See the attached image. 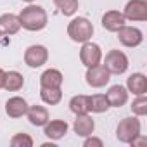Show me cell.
<instances>
[{
    "mask_svg": "<svg viewBox=\"0 0 147 147\" xmlns=\"http://www.w3.org/2000/svg\"><path fill=\"white\" fill-rule=\"evenodd\" d=\"M106 97H107V102L111 107H121L128 102V90L121 85H113L107 90Z\"/></svg>",
    "mask_w": 147,
    "mask_h": 147,
    "instance_id": "obj_14",
    "label": "cell"
},
{
    "mask_svg": "<svg viewBox=\"0 0 147 147\" xmlns=\"http://www.w3.org/2000/svg\"><path fill=\"white\" fill-rule=\"evenodd\" d=\"M125 23H126V19H125L123 12H119V11H107L102 16V26H104V30H107L111 33H116L119 28L125 26Z\"/></svg>",
    "mask_w": 147,
    "mask_h": 147,
    "instance_id": "obj_11",
    "label": "cell"
},
{
    "mask_svg": "<svg viewBox=\"0 0 147 147\" xmlns=\"http://www.w3.org/2000/svg\"><path fill=\"white\" fill-rule=\"evenodd\" d=\"M131 111L137 116H145L147 114V97L145 95H137V99L131 102Z\"/></svg>",
    "mask_w": 147,
    "mask_h": 147,
    "instance_id": "obj_24",
    "label": "cell"
},
{
    "mask_svg": "<svg viewBox=\"0 0 147 147\" xmlns=\"http://www.w3.org/2000/svg\"><path fill=\"white\" fill-rule=\"evenodd\" d=\"M109 102H107V97L104 94H95V95H90L88 97V113H106L109 109Z\"/></svg>",
    "mask_w": 147,
    "mask_h": 147,
    "instance_id": "obj_20",
    "label": "cell"
},
{
    "mask_svg": "<svg viewBox=\"0 0 147 147\" xmlns=\"http://www.w3.org/2000/svg\"><path fill=\"white\" fill-rule=\"evenodd\" d=\"M4 82H5V71L0 67V88H4Z\"/></svg>",
    "mask_w": 147,
    "mask_h": 147,
    "instance_id": "obj_27",
    "label": "cell"
},
{
    "mask_svg": "<svg viewBox=\"0 0 147 147\" xmlns=\"http://www.w3.org/2000/svg\"><path fill=\"white\" fill-rule=\"evenodd\" d=\"M83 145L85 147H102L104 145V142L100 140V138H95V137H92V135H88L87 138H85V142H83Z\"/></svg>",
    "mask_w": 147,
    "mask_h": 147,
    "instance_id": "obj_26",
    "label": "cell"
},
{
    "mask_svg": "<svg viewBox=\"0 0 147 147\" xmlns=\"http://www.w3.org/2000/svg\"><path fill=\"white\" fill-rule=\"evenodd\" d=\"M19 30H21V23L16 14L7 12L0 16V33L2 35H16Z\"/></svg>",
    "mask_w": 147,
    "mask_h": 147,
    "instance_id": "obj_17",
    "label": "cell"
},
{
    "mask_svg": "<svg viewBox=\"0 0 147 147\" xmlns=\"http://www.w3.org/2000/svg\"><path fill=\"white\" fill-rule=\"evenodd\" d=\"M104 66L111 75H123L128 69V57L121 50H109L104 59Z\"/></svg>",
    "mask_w": 147,
    "mask_h": 147,
    "instance_id": "obj_4",
    "label": "cell"
},
{
    "mask_svg": "<svg viewBox=\"0 0 147 147\" xmlns=\"http://www.w3.org/2000/svg\"><path fill=\"white\" fill-rule=\"evenodd\" d=\"M62 82H64V76L57 69H47L40 76V87L42 88H61Z\"/></svg>",
    "mask_w": 147,
    "mask_h": 147,
    "instance_id": "obj_15",
    "label": "cell"
},
{
    "mask_svg": "<svg viewBox=\"0 0 147 147\" xmlns=\"http://www.w3.org/2000/svg\"><path fill=\"white\" fill-rule=\"evenodd\" d=\"M0 36H2V33H0Z\"/></svg>",
    "mask_w": 147,
    "mask_h": 147,
    "instance_id": "obj_29",
    "label": "cell"
},
{
    "mask_svg": "<svg viewBox=\"0 0 147 147\" xmlns=\"http://www.w3.org/2000/svg\"><path fill=\"white\" fill-rule=\"evenodd\" d=\"M69 109L75 114H87L88 113V95H75L69 100Z\"/></svg>",
    "mask_w": 147,
    "mask_h": 147,
    "instance_id": "obj_21",
    "label": "cell"
},
{
    "mask_svg": "<svg viewBox=\"0 0 147 147\" xmlns=\"http://www.w3.org/2000/svg\"><path fill=\"white\" fill-rule=\"evenodd\" d=\"M80 61L87 67L100 64V61H102V50H100V47L97 43H92L90 40L85 42L82 45V50H80Z\"/></svg>",
    "mask_w": 147,
    "mask_h": 147,
    "instance_id": "obj_6",
    "label": "cell"
},
{
    "mask_svg": "<svg viewBox=\"0 0 147 147\" xmlns=\"http://www.w3.org/2000/svg\"><path fill=\"white\" fill-rule=\"evenodd\" d=\"M12 147H33V138L28 133H16L11 138Z\"/></svg>",
    "mask_w": 147,
    "mask_h": 147,
    "instance_id": "obj_25",
    "label": "cell"
},
{
    "mask_svg": "<svg viewBox=\"0 0 147 147\" xmlns=\"http://www.w3.org/2000/svg\"><path fill=\"white\" fill-rule=\"evenodd\" d=\"M67 123L62 121V119H49L45 125H43V133L45 137H49L50 140H59L62 138L66 133H67Z\"/></svg>",
    "mask_w": 147,
    "mask_h": 147,
    "instance_id": "obj_10",
    "label": "cell"
},
{
    "mask_svg": "<svg viewBox=\"0 0 147 147\" xmlns=\"http://www.w3.org/2000/svg\"><path fill=\"white\" fill-rule=\"evenodd\" d=\"M23 85H24V78H23L21 73H18V71H9V73H5L4 88H5L7 92H18V90L23 88Z\"/></svg>",
    "mask_w": 147,
    "mask_h": 147,
    "instance_id": "obj_19",
    "label": "cell"
},
{
    "mask_svg": "<svg viewBox=\"0 0 147 147\" xmlns=\"http://www.w3.org/2000/svg\"><path fill=\"white\" fill-rule=\"evenodd\" d=\"M85 78H87V83H88L90 87H94V88H102V87H106V85L109 83L111 73L106 69L104 64H95V66L87 67Z\"/></svg>",
    "mask_w": 147,
    "mask_h": 147,
    "instance_id": "obj_5",
    "label": "cell"
},
{
    "mask_svg": "<svg viewBox=\"0 0 147 147\" xmlns=\"http://www.w3.org/2000/svg\"><path fill=\"white\" fill-rule=\"evenodd\" d=\"M54 4L64 16H75L78 11V0H54Z\"/></svg>",
    "mask_w": 147,
    "mask_h": 147,
    "instance_id": "obj_23",
    "label": "cell"
},
{
    "mask_svg": "<svg viewBox=\"0 0 147 147\" xmlns=\"http://www.w3.org/2000/svg\"><path fill=\"white\" fill-rule=\"evenodd\" d=\"M40 97L45 104L49 106H55L61 102L62 99V90L61 88H42L40 90Z\"/></svg>",
    "mask_w": 147,
    "mask_h": 147,
    "instance_id": "obj_22",
    "label": "cell"
},
{
    "mask_svg": "<svg viewBox=\"0 0 147 147\" xmlns=\"http://www.w3.org/2000/svg\"><path fill=\"white\" fill-rule=\"evenodd\" d=\"M140 119L131 116V118H125L119 121L118 128H116V138L123 144H131L133 140H137L140 137Z\"/></svg>",
    "mask_w": 147,
    "mask_h": 147,
    "instance_id": "obj_3",
    "label": "cell"
},
{
    "mask_svg": "<svg viewBox=\"0 0 147 147\" xmlns=\"http://www.w3.org/2000/svg\"><path fill=\"white\" fill-rule=\"evenodd\" d=\"M23 2H28V4H31V2H35V0H23Z\"/></svg>",
    "mask_w": 147,
    "mask_h": 147,
    "instance_id": "obj_28",
    "label": "cell"
},
{
    "mask_svg": "<svg viewBox=\"0 0 147 147\" xmlns=\"http://www.w3.org/2000/svg\"><path fill=\"white\" fill-rule=\"evenodd\" d=\"M73 128H75V133L78 137H88L95 130V121L92 119V116H88V113L87 114H76Z\"/></svg>",
    "mask_w": 147,
    "mask_h": 147,
    "instance_id": "obj_12",
    "label": "cell"
},
{
    "mask_svg": "<svg viewBox=\"0 0 147 147\" xmlns=\"http://www.w3.org/2000/svg\"><path fill=\"white\" fill-rule=\"evenodd\" d=\"M49 59V50L43 45H31L24 52V62L30 67H40L47 62Z\"/></svg>",
    "mask_w": 147,
    "mask_h": 147,
    "instance_id": "obj_7",
    "label": "cell"
},
{
    "mask_svg": "<svg viewBox=\"0 0 147 147\" xmlns=\"http://www.w3.org/2000/svg\"><path fill=\"white\" fill-rule=\"evenodd\" d=\"M126 90L133 95H145L147 94V78L142 73H133L126 80Z\"/></svg>",
    "mask_w": 147,
    "mask_h": 147,
    "instance_id": "obj_13",
    "label": "cell"
},
{
    "mask_svg": "<svg viewBox=\"0 0 147 147\" xmlns=\"http://www.w3.org/2000/svg\"><path fill=\"white\" fill-rule=\"evenodd\" d=\"M26 111H28V102L23 97H11L5 102V113H7L9 118L26 116Z\"/></svg>",
    "mask_w": 147,
    "mask_h": 147,
    "instance_id": "obj_16",
    "label": "cell"
},
{
    "mask_svg": "<svg viewBox=\"0 0 147 147\" xmlns=\"http://www.w3.org/2000/svg\"><path fill=\"white\" fill-rule=\"evenodd\" d=\"M128 21H147V2L145 0H130L123 12Z\"/></svg>",
    "mask_w": 147,
    "mask_h": 147,
    "instance_id": "obj_8",
    "label": "cell"
},
{
    "mask_svg": "<svg viewBox=\"0 0 147 147\" xmlns=\"http://www.w3.org/2000/svg\"><path fill=\"white\" fill-rule=\"evenodd\" d=\"M67 35H69V38L73 42L85 43L94 35V24L87 18H75L67 24Z\"/></svg>",
    "mask_w": 147,
    "mask_h": 147,
    "instance_id": "obj_2",
    "label": "cell"
},
{
    "mask_svg": "<svg viewBox=\"0 0 147 147\" xmlns=\"http://www.w3.org/2000/svg\"><path fill=\"white\" fill-rule=\"evenodd\" d=\"M26 116L30 119V123L33 126H43L47 121H49V111L43 107V106H28V111H26Z\"/></svg>",
    "mask_w": 147,
    "mask_h": 147,
    "instance_id": "obj_18",
    "label": "cell"
},
{
    "mask_svg": "<svg viewBox=\"0 0 147 147\" xmlns=\"http://www.w3.org/2000/svg\"><path fill=\"white\" fill-rule=\"evenodd\" d=\"M19 23H21V28L28 30V31H40L47 26V12L43 7L40 5H28L26 9H23L19 12Z\"/></svg>",
    "mask_w": 147,
    "mask_h": 147,
    "instance_id": "obj_1",
    "label": "cell"
},
{
    "mask_svg": "<svg viewBox=\"0 0 147 147\" xmlns=\"http://www.w3.org/2000/svg\"><path fill=\"white\" fill-rule=\"evenodd\" d=\"M118 40L121 42V45H125V47H138L140 43H142V40H144V35H142V31L138 30V28H133V26H123V28H119L118 31Z\"/></svg>",
    "mask_w": 147,
    "mask_h": 147,
    "instance_id": "obj_9",
    "label": "cell"
}]
</instances>
